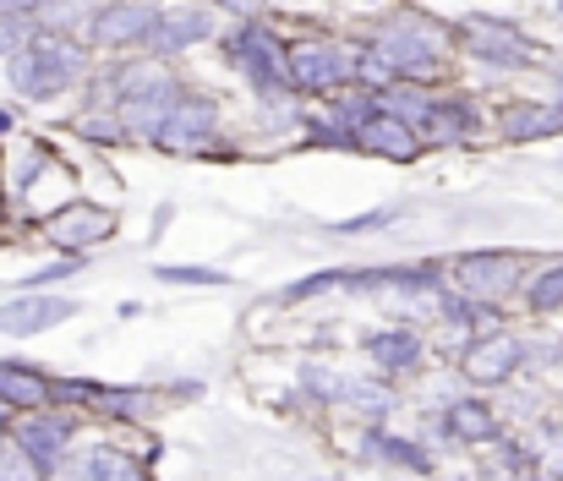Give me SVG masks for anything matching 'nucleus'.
I'll use <instances>...</instances> for the list:
<instances>
[{
	"label": "nucleus",
	"instance_id": "obj_1",
	"mask_svg": "<svg viewBox=\"0 0 563 481\" xmlns=\"http://www.w3.org/2000/svg\"><path fill=\"white\" fill-rule=\"evenodd\" d=\"M82 66H88L82 44H71L66 33L44 28L38 39H27V44L5 61V77H11V88H16L22 99L44 105V99H60V94L82 77Z\"/></svg>",
	"mask_w": 563,
	"mask_h": 481
},
{
	"label": "nucleus",
	"instance_id": "obj_2",
	"mask_svg": "<svg viewBox=\"0 0 563 481\" xmlns=\"http://www.w3.org/2000/svg\"><path fill=\"white\" fill-rule=\"evenodd\" d=\"M373 50L394 66V77L421 83V77H432V72L443 66V55H449V28L432 22V17H421V11H394L373 33Z\"/></svg>",
	"mask_w": 563,
	"mask_h": 481
},
{
	"label": "nucleus",
	"instance_id": "obj_3",
	"mask_svg": "<svg viewBox=\"0 0 563 481\" xmlns=\"http://www.w3.org/2000/svg\"><path fill=\"white\" fill-rule=\"evenodd\" d=\"M224 61H230V66L257 88V99H268V105H285V99L296 94L285 39H279L274 28H263V22H241V28L224 39Z\"/></svg>",
	"mask_w": 563,
	"mask_h": 481
},
{
	"label": "nucleus",
	"instance_id": "obj_4",
	"mask_svg": "<svg viewBox=\"0 0 563 481\" xmlns=\"http://www.w3.org/2000/svg\"><path fill=\"white\" fill-rule=\"evenodd\" d=\"M115 83H121L115 116H121L126 138H148V143L159 138V127L170 121V110H176L181 94H187V83L170 77V72H159V66H132V72H121Z\"/></svg>",
	"mask_w": 563,
	"mask_h": 481
},
{
	"label": "nucleus",
	"instance_id": "obj_5",
	"mask_svg": "<svg viewBox=\"0 0 563 481\" xmlns=\"http://www.w3.org/2000/svg\"><path fill=\"white\" fill-rule=\"evenodd\" d=\"M460 44L476 55V61H487L493 72H526V66H537V44H531V33L526 28H515L509 17H465L460 22Z\"/></svg>",
	"mask_w": 563,
	"mask_h": 481
},
{
	"label": "nucleus",
	"instance_id": "obj_6",
	"mask_svg": "<svg viewBox=\"0 0 563 481\" xmlns=\"http://www.w3.org/2000/svg\"><path fill=\"white\" fill-rule=\"evenodd\" d=\"M285 55H290V83H296V94H340V88L356 77V61H351L345 44H334V39H290Z\"/></svg>",
	"mask_w": 563,
	"mask_h": 481
},
{
	"label": "nucleus",
	"instance_id": "obj_7",
	"mask_svg": "<svg viewBox=\"0 0 563 481\" xmlns=\"http://www.w3.org/2000/svg\"><path fill=\"white\" fill-rule=\"evenodd\" d=\"M526 258L520 252H471L454 263V285L476 302H509L515 291H526Z\"/></svg>",
	"mask_w": 563,
	"mask_h": 481
},
{
	"label": "nucleus",
	"instance_id": "obj_8",
	"mask_svg": "<svg viewBox=\"0 0 563 481\" xmlns=\"http://www.w3.org/2000/svg\"><path fill=\"white\" fill-rule=\"evenodd\" d=\"M154 143H159L165 154H208V149H219V99L187 88Z\"/></svg>",
	"mask_w": 563,
	"mask_h": 481
},
{
	"label": "nucleus",
	"instance_id": "obj_9",
	"mask_svg": "<svg viewBox=\"0 0 563 481\" xmlns=\"http://www.w3.org/2000/svg\"><path fill=\"white\" fill-rule=\"evenodd\" d=\"M520 367H526V345H520L515 334H504V328L476 334V339H465V350H460V372H465V383H476V389H498V383H509Z\"/></svg>",
	"mask_w": 563,
	"mask_h": 481
},
{
	"label": "nucleus",
	"instance_id": "obj_10",
	"mask_svg": "<svg viewBox=\"0 0 563 481\" xmlns=\"http://www.w3.org/2000/svg\"><path fill=\"white\" fill-rule=\"evenodd\" d=\"M11 438L44 466V471H60V460L71 455V438H77V422L55 405H38V411H22L11 422Z\"/></svg>",
	"mask_w": 563,
	"mask_h": 481
},
{
	"label": "nucleus",
	"instance_id": "obj_11",
	"mask_svg": "<svg viewBox=\"0 0 563 481\" xmlns=\"http://www.w3.org/2000/svg\"><path fill=\"white\" fill-rule=\"evenodd\" d=\"M159 11L154 0H104L93 17H88V39L99 50H126V44H148Z\"/></svg>",
	"mask_w": 563,
	"mask_h": 481
},
{
	"label": "nucleus",
	"instance_id": "obj_12",
	"mask_svg": "<svg viewBox=\"0 0 563 481\" xmlns=\"http://www.w3.org/2000/svg\"><path fill=\"white\" fill-rule=\"evenodd\" d=\"M77 313H82V302H71V296L22 291V296H11V302L0 307V334H11V339H33V334H49V328L71 323Z\"/></svg>",
	"mask_w": 563,
	"mask_h": 481
},
{
	"label": "nucleus",
	"instance_id": "obj_13",
	"mask_svg": "<svg viewBox=\"0 0 563 481\" xmlns=\"http://www.w3.org/2000/svg\"><path fill=\"white\" fill-rule=\"evenodd\" d=\"M55 477L60 481H154L137 455H126L115 444H82V449H71Z\"/></svg>",
	"mask_w": 563,
	"mask_h": 481
},
{
	"label": "nucleus",
	"instance_id": "obj_14",
	"mask_svg": "<svg viewBox=\"0 0 563 481\" xmlns=\"http://www.w3.org/2000/svg\"><path fill=\"white\" fill-rule=\"evenodd\" d=\"M44 230H49V241L60 252H88V247H99V241L115 236V214L99 208V203H66V208L49 214Z\"/></svg>",
	"mask_w": 563,
	"mask_h": 481
},
{
	"label": "nucleus",
	"instance_id": "obj_15",
	"mask_svg": "<svg viewBox=\"0 0 563 481\" xmlns=\"http://www.w3.org/2000/svg\"><path fill=\"white\" fill-rule=\"evenodd\" d=\"M208 33H213V11L208 6H170V11H159V22L148 33V50L154 55H181L191 44H202Z\"/></svg>",
	"mask_w": 563,
	"mask_h": 481
},
{
	"label": "nucleus",
	"instance_id": "obj_16",
	"mask_svg": "<svg viewBox=\"0 0 563 481\" xmlns=\"http://www.w3.org/2000/svg\"><path fill=\"white\" fill-rule=\"evenodd\" d=\"M443 269L438 263H388V269H351L345 291H399V296H421L438 291Z\"/></svg>",
	"mask_w": 563,
	"mask_h": 481
},
{
	"label": "nucleus",
	"instance_id": "obj_17",
	"mask_svg": "<svg viewBox=\"0 0 563 481\" xmlns=\"http://www.w3.org/2000/svg\"><path fill=\"white\" fill-rule=\"evenodd\" d=\"M362 350H367V361H373L377 372H388V378H399V372H416V367H421V334H416V328H405V323L373 328V334L362 339Z\"/></svg>",
	"mask_w": 563,
	"mask_h": 481
},
{
	"label": "nucleus",
	"instance_id": "obj_18",
	"mask_svg": "<svg viewBox=\"0 0 563 481\" xmlns=\"http://www.w3.org/2000/svg\"><path fill=\"white\" fill-rule=\"evenodd\" d=\"M421 149H427L421 127H410V121H399V116H383V110H377L373 121L362 127V154H377V160H394V164H410Z\"/></svg>",
	"mask_w": 563,
	"mask_h": 481
},
{
	"label": "nucleus",
	"instance_id": "obj_19",
	"mask_svg": "<svg viewBox=\"0 0 563 481\" xmlns=\"http://www.w3.org/2000/svg\"><path fill=\"white\" fill-rule=\"evenodd\" d=\"M498 132L509 143H542V138H559L563 132V110L559 105H537V99H515L498 110Z\"/></svg>",
	"mask_w": 563,
	"mask_h": 481
},
{
	"label": "nucleus",
	"instance_id": "obj_20",
	"mask_svg": "<svg viewBox=\"0 0 563 481\" xmlns=\"http://www.w3.org/2000/svg\"><path fill=\"white\" fill-rule=\"evenodd\" d=\"M0 405H11L16 416L22 411H38V405H55V383L22 361H0Z\"/></svg>",
	"mask_w": 563,
	"mask_h": 481
},
{
	"label": "nucleus",
	"instance_id": "obj_21",
	"mask_svg": "<svg viewBox=\"0 0 563 481\" xmlns=\"http://www.w3.org/2000/svg\"><path fill=\"white\" fill-rule=\"evenodd\" d=\"M454 444H498V416H493V405L487 400H454L449 411H443V422H438Z\"/></svg>",
	"mask_w": 563,
	"mask_h": 481
},
{
	"label": "nucleus",
	"instance_id": "obj_22",
	"mask_svg": "<svg viewBox=\"0 0 563 481\" xmlns=\"http://www.w3.org/2000/svg\"><path fill=\"white\" fill-rule=\"evenodd\" d=\"M362 455H367V460H383V466H405V471H416V477L432 471V455H427L416 438H394V433H383V427H367V433H362Z\"/></svg>",
	"mask_w": 563,
	"mask_h": 481
},
{
	"label": "nucleus",
	"instance_id": "obj_23",
	"mask_svg": "<svg viewBox=\"0 0 563 481\" xmlns=\"http://www.w3.org/2000/svg\"><path fill=\"white\" fill-rule=\"evenodd\" d=\"M476 132V110L465 99H432V116L421 121V138L427 143H460Z\"/></svg>",
	"mask_w": 563,
	"mask_h": 481
},
{
	"label": "nucleus",
	"instance_id": "obj_24",
	"mask_svg": "<svg viewBox=\"0 0 563 481\" xmlns=\"http://www.w3.org/2000/svg\"><path fill=\"white\" fill-rule=\"evenodd\" d=\"M377 94V110L383 116H399V121H410V127H421L427 116H432V99L410 83V77H394L388 88H373Z\"/></svg>",
	"mask_w": 563,
	"mask_h": 481
},
{
	"label": "nucleus",
	"instance_id": "obj_25",
	"mask_svg": "<svg viewBox=\"0 0 563 481\" xmlns=\"http://www.w3.org/2000/svg\"><path fill=\"white\" fill-rule=\"evenodd\" d=\"M526 307L531 313H563V258H553L548 269H537L526 280Z\"/></svg>",
	"mask_w": 563,
	"mask_h": 481
},
{
	"label": "nucleus",
	"instance_id": "obj_26",
	"mask_svg": "<svg viewBox=\"0 0 563 481\" xmlns=\"http://www.w3.org/2000/svg\"><path fill=\"white\" fill-rule=\"evenodd\" d=\"M44 477H49V471L5 433V438H0V481H44Z\"/></svg>",
	"mask_w": 563,
	"mask_h": 481
},
{
	"label": "nucleus",
	"instance_id": "obj_27",
	"mask_svg": "<svg viewBox=\"0 0 563 481\" xmlns=\"http://www.w3.org/2000/svg\"><path fill=\"white\" fill-rule=\"evenodd\" d=\"M345 280H351V269H318V274H307V280L285 285V291H279V302H312V296L345 291Z\"/></svg>",
	"mask_w": 563,
	"mask_h": 481
},
{
	"label": "nucleus",
	"instance_id": "obj_28",
	"mask_svg": "<svg viewBox=\"0 0 563 481\" xmlns=\"http://www.w3.org/2000/svg\"><path fill=\"white\" fill-rule=\"evenodd\" d=\"M394 219H399V208H367V214H356V219H334L329 236H373V230H388Z\"/></svg>",
	"mask_w": 563,
	"mask_h": 481
},
{
	"label": "nucleus",
	"instance_id": "obj_29",
	"mask_svg": "<svg viewBox=\"0 0 563 481\" xmlns=\"http://www.w3.org/2000/svg\"><path fill=\"white\" fill-rule=\"evenodd\" d=\"M99 411H110V416H143L148 411V389H104L99 394Z\"/></svg>",
	"mask_w": 563,
	"mask_h": 481
},
{
	"label": "nucleus",
	"instance_id": "obj_30",
	"mask_svg": "<svg viewBox=\"0 0 563 481\" xmlns=\"http://www.w3.org/2000/svg\"><path fill=\"white\" fill-rule=\"evenodd\" d=\"M38 17H44V28H55V33H66L71 22H82V17H93L82 0H38Z\"/></svg>",
	"mask_w": 563,
	"mask_h": 481
},
{
	"label": "nucleus",
	"instance_id": "obj_31",
	"mask_svg": "<svg viewBox=\"0 0 563 481\" xmlns=\"http://www.w3.org/2000/svg\"><path fill=\"white\" fill-rule=\"evenodd\" d=\"M104 383H82V378H55V405H99Z\"/></svg>",
	"mask_w": 563,
	"mask_h": 481
},
{
	"label": "nucleus",
	"instance_id": "obj_32",
	"mask_svg": "<svg viewBox=\"0 0 563 481\" xmlns=\"http://www.w3.org/2000/svg\"><path fill=\"white\" fill-rule=\"evenodd\" d=\"M159 280H165V285H230L224 269H176V263H165Z\"/></svg>",
	"mask_w": 563,
	"mask_h": 481
},
{
	"label": "nucleus",
	"instance_id": "obj_33",
	"mask_svg": "<svg viewBox=\"0 0 563 481\" xmlns=\"http://www.w3.org/2000/svg\"><path fill=\"white\" fill-rule=\"evenodd\" d=\"M82 138L115 143V138H126V127H121V116H82Z\"/></svg>",
	"mask_w": 563,
	"mask_h": 481
},
{
	"label": "nucleus",
	"instance_id": "obj_34",
	"mask_svg": "<svg viewBox=\"0 0 563 481\" xmlns=\"http://www.w3.org/2000/svg\"><path fill=\"white\" fill-rule=\"evenodd\" d=\"M71 274H82V263H49V269H38V274H27V291H49L55 280H71Z\"/></svg>",
	"mask_w": 563,
	"mask_h": 481
},
{
	"label": "nucleus",
	"instance_id": "obj_35",
	"mask_svg": "<svg viewBox=\"0 0 563 481\" xmlns=\"http://www.w3.org/2000/svg\"><path fill=\"white\" fill-rule=\"evenodd\" d=\"M27 11H38V0H0V17H27Z\"/></svg>",
	"mask_w": 563,
	"mask_h": 481
},
{
	"label": "nucleus",
	"instance_id": "obj_36",
	"mask_svg": "<svg viewBox=\"0 0 563 481\" xmlns=\"http://www.w3.org/2000/svg\"><path fill=\"white\" fill-rule=\"evenodd\" d=\"M11 416H16V411H11V405H0V438L11 433Z\"/></svg>",
	"mask_w": 563,
	"mask_h": 481
},
{
	"label": "nucleus",
	"instance_id": "obj_37",
	"mask_svg": "<svg viewBox=\"0 0 563 481\" xmlns=\"http://www.w3.org/2000/svg\"><path fill=\"white\" fill-rule=\"evenodd\" d=\"M0 132H11V116H0Z\"/></svg>",
	"mask_w": 563,
	"mask_h": 481
},
{
	"label": "nucleus",
	"instance_id": "obj_38",
	"mask_svg": "<svg viewBox=\"0 0 563 481\" xmlns=\"http://www.w3.org/2000/svg\"><path fill=\"white\" fill-rule=\"evenodd\" d=\"M553 105H559V110H563V77H559V99H553Z\"/></svg>",
	"mask_w": 563,
	"mask_h": 481
},
{
	"label": "nucleus",
	"instance_id": "obj_39",
	"mask_svg": "<svg viewBox=\"0 0 563 481\" xmlns=\"http://www.w3.org/2000/svg\"><path fill=\"white\" fill-rule=\"evenodd\" d=\"M526 481H553V477H537V471H531V477H526Z\"/></svg>",
	"mask_w": 563,
	"mask_h": 481
},
{
	"label": "nucleus",
	"instance_id": "obj_40",
	"mask_svg": "<svg viewBox=\"0 0 563 481\" xmlns=\"http://www.w3.org/2000/svg\"><path fill=\"white\" fill-rule=\"evenodd\" d=\"M559 17H563V0H559Z\"/></svg>",
	"mask_w": 563,
	"mask_h": 481
},
{
	"label": "nucleus",
	"instance_id": "obj_41",
	"mask_svg": "<svg viewBox=\"0 0 563 481\" xmlns=\"http://www.w3.org/2000/svg\"><path fill=\"white\" fill-rule=\"evenodd\" d=\"M0 192H5V186H0Z\"/></svg>",
	"mask_w": 563,
	"mask_h": 481
}]
</instances>
